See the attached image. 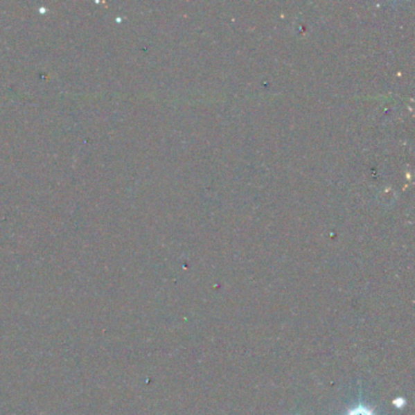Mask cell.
<instances>
[{"label":"cell","instance_id":"6da1fadb","mask_svg":"<svg viewBox=\"0 0 415 415\" xmlns=\"http://www.w3.org/2000/svg\"><path fill=\"white\" fill-rule=\"evenodd\" d=\"M346 415H376V412L374 410L371 409L369 407H367V405H363L362 402H360L358 405L353 407L352 409L348 410L347 412V414Z\"/></svg>","mask_w":415,"mask_h":415},{"label":"cell","instance_id":"7a4b0ae2","mask_svg":"<svg viewBox=\"0 0 415 415\" xmlns=\"http://www.w3.org/2000/svg\"><path fill=\"white\" fill-rule=\"evenodd\" d=\"M394 405H395V407H397V408H402V407H405V398H402V397H398V398H396V400H394Z\"/></svg>","mask_w":415,"mask_h":415}]
</instances>
